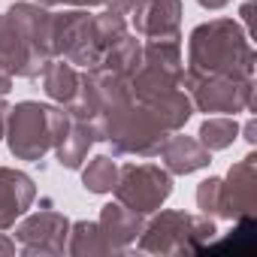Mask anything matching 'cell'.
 <instances>
[{
    "label": "cell",
    "instance_id": "9a60e30c",
    "mask_svg": "<svg viewBox=\"0 0 257 257\" xmlns=\"http://www.w3.org/2000/svg\"><path fill=\"white\" fill-rule=\"evenodd\" d=\"M94 143H97V131H94V124L70 115L67 131H64V137H61V140H58V146H55L61 167H67V170H79V167H82V161L88 158V149H91Z\"/></svg>",
    "mask_w": 257,
    "mask_h": 257
},
{
    "label": "cell",
    "instance_id": "ba28073f",
    "mask_svg": "<svg viewBox=\"0 0 257 257\" xmlns=\"http://www.w3.org/2000/svg\"><path fill=\"white\" fill-rule=\"evenodd\" d=\"M257 209V158L245 155L239 164L227 170V179H221V215L218 218H242L254 215Z\"/></svg>",
    "mask_w": 257,
    "mask_h": 257
},
{
    "label": "cell",
    "instance_id": "277c9868",
    "mask_svg": "<svg viewBox=\"0 0 257 257\" xmlns=\"http://www.w3.org/2000/svg\"><path fill=\"white\" fill-rule=\"evenodd\" d=\"M215 224L209 215H185V212H161L152 218L140 239V251L146 254H185L203 251L215 239Z\"/></svg>",
    "mask_w": 257,
    "mask_h": 257
},
{
    "label": "cell",
    "instance_id": "5bb4252c",
    "mask_svg": "<svg viewBox=\"0 0 257 257\" xmlns=\"http://www.w3.org/2000/svg\"><path fill=\"white\" fill-rule=\"evenodd\" d=\"M97 224H100L103 236L109 239V245L115 248V254L127 251V245L137 242V236H140V233H143V227H146V221H143V215H140V212L121 206L118 200L100 209V221H97Z\"/></svg>",
    "mask_w": 257,
    "mask_h": 257
},
{
    "label": "cell",
    "instance_id": "52a82bcc",
    "mask_svg": "<svg viewBox=\"0 0 257 257\" xmlns=\"http://www.w3.org/2000/svg\"><path fill=\"white\" fill-rule=\"evenodd\" d=\"M67 236H70V221L61 212L43 209L31 218H25L16 227V239L22 242L25 257H55L67 251Z\"/></svg>",
    "mask_w": 257,
    "mask_h": 257
},
{
    "label": "cell",
    "instance_id": "ffe728a7",
    "mask_svg": "<svg viewBox=\"0 0 257 257\" xmlns=\"http://www.w3.org/2000/svg\"><path fill=\"white\" fill-rule=\"evenodd\" d=\"M239 137V124L236 118H206L200 127V143L209 152H221L227 146H233V140Z\"/></svg>",
    "mask_w": 257,
    "mask_h": 257
},
{
    "label": "cell",
    "instance_id": "44dd1931",
    "mask_svg": "<svg viewBox=\"0 0 257 257\" xmlns=\"http://www.w3.org/2000/svg\"><path fill=\"white\" fill-rule=\"evenodd\" d=\"M197 206H200V212L203 215H221V179H215V176H209L206 182H200V188H197Z\"/></svg>",
    "mask_w": 257,
    "mask_h": 257
},
{
    "label": "cell",
    "instance_id": "484cf974",
    "mask_svg": "<svg viewBox=\"0 0 257 257\" xmlns=\"http://www.w3.org/2000/svg\"><path fill=\"white\" fill-rule=\"evenodd\" d=\"M0 254H16V242L0 233Z\"/></svg>",
    "mask_w": 257,
    "mask_h": 257
},
{
    "label": "cell",
    "instance_id": "83f0119b",
    "mask_svg": "<svg viewBox=\"0 0 257 257\" xmlns=\"http://www.w3.org/2000/svg\"><path fill=\"white\" fill-rule=\"evenodd\" d=\"M245 140H248V143H254V140H257V137H254V121H248V124H245Z\"/></svg>",
    "mask_w": 257,
    "mask_h": 257
},
{
    "label": "cell",
    "instance_id": "7a4b0ae2",
    "mask_svg": "<svg viewBox=\"0 0 257 257\" xmlns=\"http://www.w3.org/2000/svg\"><path fill=\"white\" fill-rule=\"evenodd\" d=\"M94 131H97V140L109 143L115 155H140V158L158 155V149L170 137L164 131V124L137 100H127L109 109L106 115H100L94 121Z\"/></svg>",
    "mask_w": 257,
    "mask_h": 257
},
{
    "label": "cell",
    "instance_id": "8fae6325",
    "mask_svg": "<svg viewBox=\"0 0 257 257\" xmlns=\"http://www.w3.org/2000/svg\"><path fill=\"white\" fill-rule=\"evenodd\" d=\"M37 197V185L28 173L0 167V230H10Z\"/></svg>",
    "mask_w": 257,
    "mask_h": 257
},
{
    "label": "cell",
    "instance_id": "d6986e66",
    "mask_svg": "<svg viewBox=\"0 0 257 257\" xmlns=\"http://www.w3.org/2000/svg\"><path fill=\"white\" fill-rule=\"evenodd\" d=\"M118 182V164L109 155H97L88 161V167L82 170V185L91 194H112Z\"/></svg>",
    "mask_w": 257,
    "mask_h": 257
},
{
    "label": "cell",
    "instance_id": "3957f363",
    "mask_svg": "<svg viewBox=\"0 0 257 257\" xmlns=\"http://www.w3.org/2000/svg\"><path fill=\"white\" fill-rule=\"evenodd\" d=\"M70 124V112L58 106H43L37 100H25L10 109L7 118V143L19 161H40L49 149L58 146Z\"/></svg>",
    "mask_w": 257,
    "mask_h": 257
},
{
    "label": "cell",
    "instance_id": "8992f818",
    "mask_svg": "<svg viewBox=\"0 0 257 257\" xmlns=\"http://www.w3.org/2000/svg\"><path fill=\"white\" fill-rule=\"evenodd\" d=\"M182 88L200 112H248L254 100V79H230V76H182Z\"/></svg>",
    "mask_w": 257,
    "mask_h": 257
},
{
    "label": "cell",
    "instance_id": "9c48e42d",
    "mask_svg": "<svg viewBox=\"0 0 257 257\" xmlns=\"http://www.w3.org/2000/svg\"><path fill=\"white\" fill-rule=\"evenodd\" d=\"M43 67H46V61L31 49L25 34L16 28V22L7 13H0V70L10 76L34 79L43 73Z\"/></svg>",
    "mask_w": 257,
    "mask_h": 257
},
{
    "label": "cell",
    "instance_id": "6da1fadb",
    "mask_svg": "<svg viewBox=\"0 0 257 257\" xmlns=\"http://www.w3.org/2000/svg\"><path fill=\"white\" fill-rule=\"evenodd\" d=\"M188 76H230L254 79L251 37L233 19H212L191 31L188 40Z\"/></svg>",
    "mask_w": 257,
    "mask_h": 257
},
{
    "label": "cell",
    "instance_id": "d4e9b609",
    "mask_svg": "<svg viewBox=\"0 0 257 257\" xmlns=\"http://www.w3.org/2000/svg\"><path fill=\"white\" fill-rule=\"evenodd\" d=\"M7 118H10V106H7L4 100H0V137L7 134Z\"/></svg>",
    "mask_w": 257,
    "mask_h": 257
},
{
    "label": "cell",
    "instance_id": "ac0fdd59",
    "mask_svg": "<svg viewBox=\"0 0 257 257\" xmlns=\"http://www.w3.org/2000/svg\"><path fill=\"white\" fill-rule=\"evenodd\" d=\"M140 61H143V43H140L137 37H131V34H124L118 43H112V46L103 52V58H100V67H103V70H112V73H118V76H127V79H131V76L137 73Z\"/></svg>",
    "mask_w": 257,
    "mask_h": 257
},
{
    "label": "cell",
    "instance_id": "5b68a950",
    "mask_svg": "<svg viewBox=\"0 0 257 257\" xmlns=\"http://www.w3.org/2000/svg\"><path fill=\"white\" fill-rule=\"evenodd\" d=\"M112 191L121 206L140 215H152L173 194V176L155 164H127V167H118V182Z\"/></svg>",
    "mask_w": 257,
    "mask_h": 257
},
{
    "label": "cell",
    "instance_id": "30bf717a",
    "mask_svg": "<svg viewBox=\"0 0 257 257\" xmlns=\"http://www.w3.org/2000/svg\"><path fill=\"white\" fill-rule=\"evenodd\" d=\"M134 31L149 40H179L182 25V0H137L134 10Z\"/></svg>",
    "mask_w": 257,
    "mask_h": 257
},
{
    "label": "cell",
    "instance_id": "7c38bea8",
    "mask_svg": "<svg viewBox=\"0 0 257 257\" xmlns=\"http://www.w3.org/2000/svg\"><path fill=\"white\" fill-rule=\"evenodd\" d=\"M7 16L16 22V28L25 34V40L31 43V49L43 61L55 58V49H52V13L43 4H13L7 10Z\"/></svg>",
    "mask_w": 257,
    "mask_h": 257
},
{
    "label": "cell",
    "instance_id": "cb8c5ba5",
    "mask_svg": "<svg viewBox=\"0 0 257 257\" xmlns=\"http://www.w3.org/2000/svg\"><path fill=\"white\" fill-rule=\"evenodd\" d=\"M10 91H13V76L0 70V97H4V94H10Z\"/></svg>",
    "mask_w": 257,
    "mask_h": 257
},
{
    "label": "cell",
    "instance_id": "e0dca14e",
    "mask_svg": "<svg viewBox=\"0 0 257 257\" xmlns=\"http://www.w3.org/2000/svg\"><path fill=\"white\" fill-rule=\"evenodd\" d=\"M67 251L73 257H94V254H115V248L109 245V239L103 236L97 221H76L70 224V236H67Z\"/></svg>",
    "mask_w": 257,
    "mask_h": 257
},
{
    "label": "cell",
    "instance_id": "4316f807",
    "mask_svg": "<svg viewBox=\"0 0 257 257\" xmlns=\"http://www.w3.org/2000/svg\"><path fill=\"white\" fill-rule=\"evenodd\" d=\"M109 4H115V7H118V10H121L124 16H127V13L134 10V4H137V0H109Z\"/></svg>",
    "mask_w": 257,
    "mask_h": 257
},
{
    "label": "cell",
    "instance_id": "4fadbf2b",
    "mask_svg": "<svg viewBox=\"0 0 257 257\" xmlns=\"http://www.w3.org/2000/svg\"><path fill=\"white\" fill-rule=\"evenodd\" d=\"M158 155L164 161V170L173 173V176H191V173H197V170H203V167L212 164V152L200 140L182 137L176 131L164 140V146L158 149Z\"/></svg>",
    "mask_w": 257,
    "mask_h": 257
},
{
    "label": "cell",
    "instance_id": "603a6c76",
    "mask_svg": "<svg viewBox=\"0 0 257 257\" xmlns=\"http://www.w3.org/2000/svg\"><path fill=\"white\" fill-rule=\"evenodd\" d=\"M251 13H254V4L248 0V4L242 7V13H239V16H242V22H245V34H248V37H251Z\"/></svg>",
    "mask_w": 257,
    "mask_h": 257
},
{
    "label": "cell",
    "instance_id": "2e32d148",
    "mask_svg": "<svg viewBox=\"0 0 257 257\" xmlns=\"http://www.w3.org/2000/svg\"><path fill=\"white\" fill-rule=\"evenodd\" d=\"M43 88H46V94L55 100V103H61V106H67L73 97H76V91H79V73H76V67L70 64V61H46V67H43Z\"/></svg>",
    "mask_w": 257,
    "mask_h": 257
},
{
    "label": "cell",
    "instance_id": "7402d4cb",
    "mask_svg": "<svg viewBox=\"0 0 257 257\" xmlns=\"http://www.w3.org/2000/svg\"><path fill=\"white\" fill-rule=\"evenodd\" d=\"M55 4H70V7H106L109 0H55Z\"/></svg>",
    "mask_w": 257,
    "mask_h": 257
}]
</instances>
